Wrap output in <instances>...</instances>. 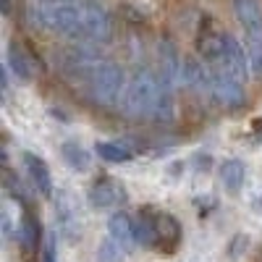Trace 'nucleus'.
Listing matches in <instances>:
<instances>
[{
	"label": "nucleus",
	"mask_w": 262,
	"mask_h": 262,
	"mask_svg": "<svg viewBox=\"0 0 262 262\" xmlns=\"http://www.w3.org/2000/svg\"><path fill=\"white\" fill-rule=\"evenodd\" d=\"M123 111L128 116H137L144 121H170L173 116L170 84L163 79V74L139 69L131 76L128 92L123 100Z\"/></svg>",
	"instance_id": "nucleus-1"
},
{
	"label": "nucleus",
	"mask_w": 262,
	"mask_h": 262,
	"mask_svg": "<svg viewBox=\"0 0 262 262\" xmlns=\"http://www.w3.org/2000/svg\"><path fill=\"white\" fill-rule=\"evenodd\" d=\"M86 97L100 107H113L123 92V71L113 60H100L84 74Z\"/></svg>",
	"instance_id": "nucleus-2"
},
{
	"label": "nucleus",
	"mask_w": 262,
	"mask_h": 262,
	"mask_svg": "<svg viewBox=\"0 0 262 262\" xmlns=\"http://www.w3.org/2000/svg\"><path fill=\"white\" fill-rule=\"evenodd\" d=\"M210 69H215V71H223V74H228V76H233L236 81H242V84H247V79H249V55H247V50L238 45V39L236 37H231V34H226V39H223V50H221V55H217L212 63H207Z\"/></svg>",
	"instance_id": "nucleus-3"
},
{
	"label": "nucleus",
	"mask_w": 262,
	"mask_h": 262,
	"mask_svg": "<svg viewBox=\"0 0 262 262\" xmlns=\"http://www.w3.org/2000/svg\"><path fill=\"white\" fill-rule=\"evenodd\" d=\"M107 37H111V16H107V11L97 3H84L76 39L95 45V42H105Z\"/></svg>",
	"instance_id": "nucleus-4"
},
{
	"label": "nucleus",
	"mask_w": 262,
	"mask_h": 262,
	"mask_svg": "<svg viewBox=\"0 0 262 262\" xmlns=\"http://www.w3.org/2000/svg\"><path fill=\"white\" fill-rule=\"evenodd\" d=\"M207 90L212 92V97L226 105V107H238L244 105V84L236 81L233 76L223 74V71H215L207 66Z\"/></svg>",
	"instance_id": "nucleus-5"
},
{
	"label": "nucleus",
	"mask_w": 262,
	"mask_h": 262,
	"mask_svg": "<svg viewBox=\"0 0 262 262\" xmlns=\"http://www.w3.org/2000/svg\"><path fill=\"white\" fill-rule=\"evenodd\" d=\"M90 202L92 207L97 210H113V207H121L126 200H128V191L121 181L105 176V179H97L92 186H90Z\"/></svg>",
	"instance_id": "nucleus-6"
},
{
	"label": "nucleus",
	"mask_w": 262,
	"mask_h": 262,
	"mask_svg": "<svg viewBox=\"0 0 262 262\" xmlns=\"http://www.w3.org/2000/svg\"><path fill=\"white\" fill-rule=\"evenodd\" d=\"M147 212H149L152 228H155V247H160L163 252L176 249L181 242V223L173 215L160 212V210H147Z\"/></svg>",
	"instance_id": "nucleus-7"
},
{
	"label": "nucleus",
	"mask_w": 262,
	"mask_h": 262,
	"mask_svg": "<svg viewBox=\"0 0 262 262\" xmlns=\"http://www.w3.org/2000/svg\"><path fill=\"white\" fill-rule=\"evenodd\" d=\"M8 69L18 76V79H24V81H32L39 71V63L37 58L32 55V50L24 45V42H18L13 39L11 45H8Z\"/></svg>",
	"instance_id": "nucleus-8"
},
{
	"label": "nucleus",
	"mask_w": 262,
	"mask_h": 262,
	"mask_svg": "<svg viewBox=\"0 0 262 262\" xmlns=\"http://www.w3.org/2000/svg\"><path fill=\"white\" fill-rule=\"evenodd\" d=\"M58 217H60V231L69 242H79L81 238V215H79V205L76 200L63 191L58 196Z\"/></svg>",
	"instance_id": "nucleus-9"
},
{
	"label": "nucleus",
	"mask_w": 262,
	"mask_h": 262,
	"mask_svg": "<svg viewBox=\"0 0 262 262\" xmlns=\"http://www.w3.org/2000/svg\"><path fill=\"white\" fill-rule=\"evenodd\" d=\"M233 11L247 37H262V0H233Z\"/></svg>",
	"instance_id": "nucleus-10"
},
{
	"label": "nucleus",
	"mask_w": 262,
	"mask_h": 262,
	"mask_svg": "<svg viewBox=\"0 0 262 262\" xmlns=\"http://www.w3.org/2000/svg\"><path fill=\"white\" fill-rule=\"evenodd\" d=\"M107 228H111V238L121 247V249H131L137 242V221L126 212H113L111 215V223H107Z\"/></svg>",
	"instance_id": "nucleus-11"
},
{
	"label": "nucleus",
	"mask_w": 262,
	"mask_h": 262,
	"mask_svg": "<svg viewBox=\"0 0 262 262\" xmlns=\"http://www.w3.org/2000/svg\"><path fill=\"white\" fill-rule=\"evenodd\" d=\"M21 160H24V168H27L29 181L37 186V191H42V194L48 196V194L53 191V176H50L48 163L42 160L39 155H34V152H24V155H21Z\"/></svg>",
	"instance_id": "nucleus-12"
},
{
	"label": "nucleus",
	"mask_w": 262,
	"mask_h": 262,
	"mask_svg": "<svg viewBox=\"0 0 262 262\" xmlns=\"http://www.w3.org/2000/svg\"><path fill=\"white\" fill-rule=\"evenodd\" d=\"M244 173H247V168H244L242 160H236V158L226 160V163L221 165V181H223V189L231 191V194H236L238 189L244 186Z\"/></svg>",
	"instance_id": "nucleus-13"
},
{
	"label": "nucleus",
	"mask_w": 262,
	"mask_h": 262,
	"mask_svg": "<svg viewBox=\"0 0 262 262\" xmlns=\"http://www.w3.org/2000/svg\"><path fill=\"white\" fill-rule=\"evenodd\" d=\"M97 155L107 163H128L134 160V149L121 144V142H97Z\"/></svg>",
	"instance_id": "nucleus-14"
},
{
	"label": "nucleus",
	"mask_w": 262,
	"mask_h": 262,
	"mask_svg": "<svg viewBox=\"0 0 262 262\" xmlns=\"http://www.w3.org/2000/svg\"><path fill=\"white\" fill-rule=\"evenodd\" d=\"M60 155H63V160L69 163L74 170H86V168H90V155H86V149L81 144H76V142L63 144L60 147Z\"/></svg>",
	"instance_id": "nucleus-15"
},
{
	"label": "nucleus",
	"mask_w": 262,
	"mask_h": 262,
	"mask_svg": "<svg viewBox=\"0 0 262 262\" xmlns=\"http://www.w3.org/2000/svg\"><path fill=\"white\" fill-rule=\"evenodd\" d=\"M247 55H249L252 74L262 79V37H247Z\"/></svg>",
	"instance_id": "nucleus-16"
},
{
	"label": "nucleus",
	"mask_w": 262,
	"mask_h": 262,
	"mask_svg": "<svg viewBox=\"0 0 262 262\" xmlns=\"http://www.w3.org/2000/svg\"><path fill=\"white\" fill-rule=\"evenodd\" d=\"M18 238H21V244H24L27 249H32L37 242H39V226L34 217H24V223H21V231H18Z\"/></svg>",
	"instance_id": "nucleus-17"
},
{
	"label": "nucleus",
	"mask_w": 262,
	"mask_h": 262,
	"mask_svg": "<svg viewBox=\"0 0 262 262\" xmlns=\"http://www.w3.org/2000/svg\"><path fill=\"white\" fill-rule=\"evenodd\" d=\"M42 262H58V244H55L53 233L45 238V247H42Z\"/></svg>",
	"instance_id": "nucleus-18"
},
{
	"label": "nucleus",
	"mask_w": 262,
	"mask_h": 262,
	"mask_svg": "<svg viewBox=\"0 0 262 262\" xmlns=\"http://www.w3.org/2000/svg\"><path fill=\"white\" fill-rule=\"evenodd\" d=\"M11 11V0H3V13H8Z\"/></svg>",
	"instance_id": "nucleus-19"
},
{
	"label": "nucleus",
	"mask_w": 262,
	"mask_h": 262,
	"mask_svg": "<svg viewBox=\"0 0 262 262\" xmlns=\"http://www.w3.org/2000/svg\"><path fill=\"white\" fill-rule=\"evenodd\" d=\"M259 202H262V200H259Z\"/></svg>",
	"instance_id": "nucleus-20"
}]
</instances>
